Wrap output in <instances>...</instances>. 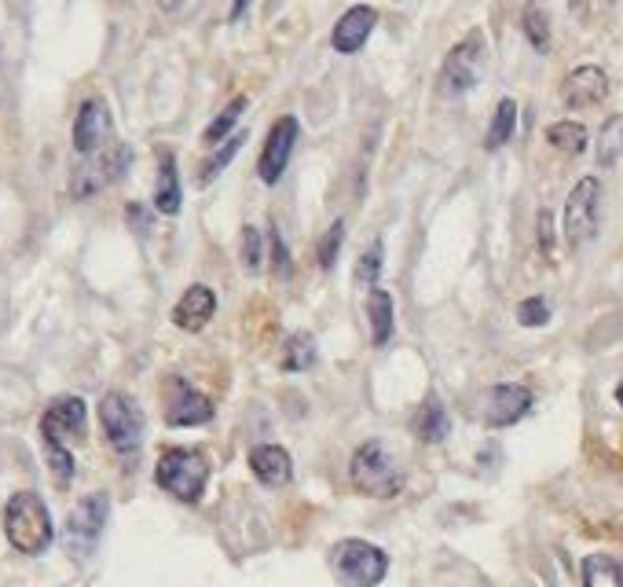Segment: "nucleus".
Masks as SVG:
<instances>
[{
  "instance_id": "obj_14",
  "label": "nucleus",
  "mask_w": 623,
  "mask_h": 587,
  "mask_svg": "<svg viewBox=\"0 0 623 587\" xmlns=\"http://www.w3.org/2000/svg\"><path fill=\"white\" fill-rule=\"evenodd\" d=\"M606 95H609V74L601 71V66H576L561 85V100H564V107H572V111L598 107Z\"/></svg>"
},
{
  "instance_id": "obj_6",
  "label": "nucleus",
  "mask_w": 623,
  "mask_h": 587,
  "mask_svg": "<svg viewBox=\"0 0 623 587\" xmlns=\"http://www.w3.org/2000/svg\"><path fill=\"white\" fill-rule=\"evenodd\" d=\"M111 518V499L107 493H92L74 503L70 518H66V551L74 558H89L100 544L103 528Z\"/></svg>"
},
{
  "instance_id": "obj_22",
  "label": "nucleus",
  "mask_w": 623,
  "mask_h": 587,
  "mask_svg": "<svg viewBox=\"0 0 623 587\" xmlns=\"http://www.w3.org/2000/svg\"><path fill=\"white\" fill-rule=\"evenodd\" d=\"M367 316H371V342L389 345V339H392V297L386 291H371Z\"/></svg>"
},
{
  "instance_id": "obj_37",
  "label": "nucleus",
  "mask_w": 623,
  "mask_h": 587,
  "mask_svg": "<svg viewBox=\"0 0 623 587\" xmlns=\"http://www.w3.org/2000/svg\"><path fill=\"white\" fill-rule=\"evenodd\" d=\"M540 246H543V254H550L554 250V228H550V214H540Z\"/></svg>"
},
{
  "instance_id": "obj_20",
  "label": "nucleus",
  "mask_w": 623,
  "mask_h": 587,
  "mask_svg": "<svg viewBox=\"0 0 623 587\" xmlns=\"http://www.w3.org/2000/svg\"><path fill=\"white\" fill-rule=\"evenodd\" d=\"M583 587H623V565L612 554L583 558Z\"/></svg>"
},
{
  "instance_id": "obj_35",
  "label": "nucleus",
  "mask_w": 623,
  "mask_h": 587,
  "mask_svg": "<svg viewBox=\"0 0 623 587\" xmlns=\"http://www.w3.org/2000/svg\"><path fill=\"white\" fill-rule=\"evenodd\" d=\"M268 243H272V265H275V276H280V279H286V276H290V254H286V243H283V235L280 232H275V228H272V232H268Z\"/></svg>"
},
{
  "instance_id": "obj_12",
  "label": "nucleus",
  "mask_w": 623,
  "mask_h": 587,
  "mask_svg": "<svg viewBox=\"0 0 623 587\" xmlns=\"http://www.w3.org/2000/svg\"><path fill=\"white\" fill-rule=\"evenodd\" d=\"M217 416L213 400L198 393L184 379H169V400H166V422L169 426H203Z\"/></svg>"
},
{
  "instance_id": "obj_18",
  "label": "nucleus",
  "mask_w": 623,
  "mask_h": 587,
  "mask_svg": "<svg viewBox=\"0 0 623 587\" xmlns=\"http://www.w3.org/2000/svg\"><path fill=\"white\" fill-rule=\"evenodd\" d=\"M249 470H254V477L261 481V485L280 488L294 474L290 451L280 448V445H257L254 451H249Z\"/></svg>"
},
{
  "instance_id": "obj_17",
  "label": "nucleus",
  "mask_w": 623,
  "mask_h": 587,
  "mask_svg": "<svg viewBox=\"0 0 623 587\" xmlns=\"http://www.w3.org/2000/svg\"><path fill=\"white\" fill-rule=\"evenodd\" d=\"M213 316H217V294L209 291L206 283H195V286H187L184 297L177 302V309H172V323H177L180 331L195 334V331H203Z\"/></svg>"
},
{
  "instance_id": "obj_25",
  "label": "nucleus",
  "mask_w": 623,
  "mask_h": 587,
  "mask_svg": "<svg viewBox=\"0 0 623 587\" xmlns=\"http://www.w3.org/2000/svg\"><path fill=\"white\" fill-rule=\"evenodd\" d=\"M243 143H246V132H238V137H232V140H224L220 143V151L209 162H203V173H198V184H213V180L224 173L228 166H232V158L243 151Z\"/></svg>"
},
{
  "instance_id": "obj_4",
  "label": "nucleus",
  "mask_w": 623,
  "mask_h": 587,
  "mask_svg": "<svg viewBox=\"0 0 623 587\" xmlns=\"http://www.w3.org/2000/svg\"><path fill=\"white\" fill-rule=\"evenodd\" d=\"M330 565L345 587H378L389 573V554L367 540H341L330 551Z\"/></svg>"
},
{
  "instance_id": "obj_21",
  "label": "nucleus",
  "mask_w": 623,
  "mask_h": 587,
  "mask_svg": "<svg viewBox=\"0 0 623 587\" xmlns=\"http://www.w3.org/2000/svg\"><path fill=\"white\" fill-rule=\"evenodd\" d=\"M415 430H418L421 441H429V445L444 441L447 430H452V419H447L444 404H440V400H426V404H421V411H418V419H415Z\"/></svg>"
},
{
  "instance_id": "obj_5",
  "label": "nucleus",
  "mask_w": 623,
  "mask_h": 587,
  "mask_svg": "<svg viewBox=\"0 0 623 587\" xmlns=\"http://www.w3.org/2000/svg\"><path fill=\"white\" fill-rule=\"evenodd\" d=\"M100 422L111 448L118 451L125 463H132L143 445V416L137 400H132L129 393H107V397L100 400Z\"/></svg>"
},
{
  "instance_id": "obj_24",
  "label": "nucleus",
  "mask_w": 623,
  "mask_h": 587,
  "mask_svg": "<svg viewBox=\"0 0 623 587\" xmlns=\"http://www.w3.org/2000/svg\"><path fill=\"white\" fill-rule=\"evenodd\" d=\"M546 140L558 151H564V155H580V151L587 148V129H583L580 122H554L550 129H546Z\"/></svg>"
},
{
  "instance_id": "obj_2",
  "label": "nucleus",
  "mask_w": 623,
  "mask_h": 587,
  "mask_svg": "<svg viewBox=\"0 0 623 587\" xmlns=\"http://www.w3.org/2000/svg\"><path fill=\"white\" fill-rule=\"evenodd\" d=\"M155 481L169 496H177L180 503H198L209 481V459L198 448H169L161 451Z\"/></svg>"
},
{
  "instance_id": "obj_19",
  "label": "nucleus",
  "mask_w": 623,
  "mask_h": 587,
  "mask_svg": "<svg viewBox=\"0 0 623 587\" xmlns=\"http://www.w3.org/2000/svg\"><path fill=\"white\" fill-rule=\"evenodd\" d=\"M180 202H184V191H180V173H177V158L169 151L158 155V184H155V209L158 214H180Z\"/></svg>"
},
{
  "instance_id": "obj_11",
  "label": "nucleus",
  "mask_w": 623,
  "mask_h": 587,
  "mask_svg": "<svg viewBox=\"0 0 623 587\" xmlns=\"http://www.w3.org/2000/svg\"><path fill=\"white\" fill-rule=\"evenodd\" d=\"M529 408H532V393L524 386H517V382L492 386V390H484V397H481V419H484V426H492V430L521 422L529 416Z\"/></svg>"
},
{
  "instance_id": "obj_26",
  "label": "nucleus",
  "mask_w": 623,
  "mask_h": 587,
  "mask_svg": "<svg viewBox=\"0 0 623 587\" xmlns=\"http://www.w3.org/2000/svg\"><path fill=\"white\" fill-rule=\"evenodd\" d=\"M620 151H623V118L616 114V118L606 122V129H601V137H598V166L601 169L616 166Z\"/></svg>"
},
{
  "instance_id": "obj_28",
  "label": "nucleus",
  "mask_w": 623,
  "mask_h": 587,
  "mask_svg": "<svg viewBox=\"0 0 623 587\" xmlns=\"http://www.w3.org/2000/svg\"><path fill=\"white\" fill-rule=\"evenodd\" d=\"M238 250H243L246 272H261V265H264V232L261 228L246 225L243 235H238Z\"/></svg>"
},
{
  "instance_id": "obj_38",
  "label": "nucleus",
  "mask_w": 623,
  "mask_h": 587,
  "mask_svg": "<svg viewBox=\"0 0 623 587\" xmlns=\"http://www.w3.org/2000/svg\"><path fill=\"white\" fill-rule=\"evenodd\" d=\"M616 400H620V408H623V382H620V386H616Z\"/></svg>"
},
{
  "instance_id": "obj_9",
  "label": "nucleus",
  "mask_w": 623,
  "mask_h": 587,
  "mask_svg": "<svg viewBox=\"0 0 623 587\" xmlns=\"http://www.w3.org/2000/svg\"><path fill=\"white\" fill-rule=\"evenodd\" d=\"M129 148L118 143V148H107V151H95V155L85 158L81 169H74V180H70V195L74 199H89L95 195L100 188L114 184V180L121 177L125 169H129Z\"/></svg>"
},
{
  "instance_id": "obj_7",
  "label": "nucleus",
  "mask_w": 623,
  "mask_h": 587,
  "mask_svg": "<svg viewBox=\"0 0 623 587\" xmlns=\"http://www.w3.org/2000/svg\"><path fill=\"white\" fill-rule=\"evenodd\" d=\"M484 74V41L477 34H469L466 41H458L447 52L444 66H440V92L444 95H466L481 81Z\"/></svg>"
},
{
  "instance_id": "obj_3",
  "label": "nucleus",
  "mask_w": 623,
  "mask_h": 587,
  "mask_svg": "<svg viewBox=\"0 0 623 587\" xmlns=\"http://www.w3.org/2000/svg\"><path fill=\"white\" fill-rule=\"evenodd\" d=\"M349 477H352V488L363 496H378V499H389L400 493L404 477H400V467L397 459L389 456V448L381 441H367V445L356 448L349 463Z\"/></svg>"
},
{
  "instance_id": "obj_30",
  "label": "nucleus",
  "mask_w": 623,
  "mask_h": 587,
  "mask_svg": "<svg viewBox=\"0 0 623 587\" xmlns=\"http://www.w3.org/2000/svg\"><path fill=\"white\" fill-rule=\"evenodd\" d=\"M341 239H345V220H334V225L327 228V235L320 239V250H315V261H320L323 272H330L334 261H338Z\"/></svg>"
},
{
  "instance_id": "obj_16",
  "label": "nucleus",
  "mask_w": 623,
  "mask_h": 587,
  "mask_svg": "<svg viewBox=\"0 0 623 587\" xmlns=\"http://www.w3.org/2000/svg\"><path fill=\"white\" fill-rule=\"evenodd\" d=\"M374 26H378V12H374L371 4H356L338 18V26H334V34H330V44L338 48L341 55H356L360 48L371 41Z\"/></svg>"
},
{
  "instance_id": "obj_29",
  "label": "nucleus",
  "mask_w": 623,
  "mask_h": 587,
  "mask_svg": "<svg viewBox=\"0 0 623 587\" xmlns=\"http://www.w3.org/2000/svg\"><path fill=\"white\" fill-rule=\"evenodd\" d=\"M315 349H312V334H294L286 342V356H283V371H304L312 368Z\"/></svg>"
},
{
  "instance_id": "obj_36",
  "label": "nucleus",
  "mask_w": 623,
  "mask_h": 587,
  "mask_svg": "<svg viewBox=\"0 0 623 587\" xmlns=\"http://www.w3.org/2000/svg\"><path fill=\"white\" fill-rule=\"evenodd\" d=\"M125 217H129V225L137 228V232H151V209H143L140 202H129V209H125Z\"/></svg>"
},
{
  "instance_id": "obj_8",
  "label": "nucleus",
  "mask_w": 623,
  "mask_h": 587,
  "mask_svg": "<svg viewBox=\"0 0 623 587\" xmlns=\"http://www.w3.org/2000/svg\"><path fill=\"white\" fill-rule=\"evenodd\" d=\"M89 430V411H85L81 397H55L41 416V437L44 448H66L85 437Z\"/></svg>"
},
{
  "instance_id": "obj_34",
  "label": "nucleus",
  "mask_w": 623,
  "mask_h": 587,
  "mask_svg": "<svg viewBox=\"0 0 623 587\" xmlns=\"http://www.w3.org/2000/svg\"><path fill=\"white\" fill-rule=\"evenodd\" d=\"M517 320H521L524 327H543L546 320H550V309H546L543 297H529V302L517 305Z\"/></svg>"
},
{
  "instance_id": "obj_23",
  "label": "nucleus",
  "mask_w": 623,
  "mask_h": 587,
  "mask_svg": "<svg viewBox=\"0 0 623 587\" xmlns=\"http://www.w3.org/2000/svg\"><path fill=\"white\" fill-rule=\"evenodd\" d=\"M514 129H517V103H514V100H503V103L495 107L492 125H488L484 148H488V151H498L503 143H510Z\"/></svg>"
},
{
  "instance_id": "obj_32",
  "label": "nucleus",
  "mask_w": 623,
  "mask_h": 587,
  "mask_svg": "<svg viewBox=\"0 0 623 587\" xmlns=\"http://www.w3.org/2000/svg\"><path fill=\"white\" fill-rule=\"evenodd\" d=\"M381 257H386V246H381V243H371L367 250H363L360 265H356V279H360V283H378V276H381Z\"/></svg>"
},
{
  "instance_id": "obj_10",
  "label": "nucleus",
  "mask_w": 623,
  "mask_h": 587,
  "mask_svg": "<svg viewBox=\"0 0 623 587\" xmlns=\"http://www.w3.org/2000/svg\"><path fill=\"white\" fill-rule=\"evenodd\" d=\"M598 202H601V184L594 177H583L572 188L569 202H564V239L569 246H583L598 228Z\"/></svg>"
},
{
  "instance_id": "obj_13",
  "label": "nucleus",
  "mask_w": 623,
  "mask_h": 587,
  "mask_svg": "<svg viewBox=\"0 0 623 587\" xmlns=\"http://www.w3.org/2000/svg\"><path fill=\"white\" fill-rule=\"evenodd\" d=\"M294 140H297V118H294V114H286V118H280L272 129H268L264 148H261V162H257L264 184H280L286 162H290V155H294Z\"/></svg>"
},
{
  "instance_id": "obj_33",
  "label": "nucleus",
  "mask_w": 623,
  "mask_h": 587,
  "mask_svg": "<svg viewBox=\"0 0 623 587\" xmlns=\"http://www.w3.org/2000/svg\"><path fill=\"white\" fill-rule=\"evenodd\" d=\"M48 451V467H52V481L60 488H66L74 481V456L66 448H44Z\"/></svg>"
},
{
  "instance_id": "obj_15",
  "label": "nucleus",
  "mask_w": 623,
  "mask_h": 587,
  "mask_svg": "<svg viewBox=\"0 0 623 587\" xmlns=\"http://www.w3.org/2000/svg\"><path fill=\"white\" fill-rule=\"evenodd\" d=\"M111 137V114H107V103L103 100H85L78 118H74V148L78 155H95L103 151V143Z\"/></svg>"
},
{
  "instance_id": "obj_1",
  "label": "nucleus",
  "mask_w": 623,
  "mask_h": 587,
  "mask_svg": "<svg viewBox=\"0 0 623 587\" xmlns=\"http://www.w3.org/2000/svg\"><path fill=\"white\" fill-rule=\"evenodd\" d=\"M4 536L18 554H44L55 540V525L37 493H15L4 507Z\"/></svg>"
},
{
  "instance_id": "obj_27",
  "label": "nucleus",
  "mask_w": 623,
  "mask_h": 587,
  "mask_svg": "<svg viewBox=\"0 0 623 587\" xmlns=\"http://www.w3.org/2000/svg\"><path fill=\"white\" fill-rule=\"evenodd\" d=\"M246 111V95H235L232 103H228L224 111L217 114V122L206 129V143H220V140H232V129L238 125V118H243Z\"/></svg>"
},
{
  "instance_id": "obj_31",
  "label": "nucleus",
  "mask_w": 623,
  "mask_h": 587,
  "mask_svg": "<svg viewBox=\"0 0 623 587\" xmlns=\"http://www.w3.org/2000/svg\"><path fill=\"white\" fill-rule=\"evenodd\" d=\"M524 34H529L532 48H540V52L550 48V26H546L543 8H535V4L524 8Z\"/></svg>"
}]
</instances>
